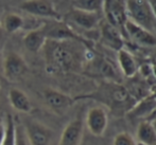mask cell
Wrapping results in <instances>:
<instances>
[{
  "mask_svg": "<svg viewBox=\"0 0 156 145\" xmlns=\"http://www.w3.org/2000/svg\"><path fill=\"white\" fill-rule=\"evenodd\" d=\"M44 48H46L48 64L53 70L68 71L76 66L78 58L67 41L47 40Z\"/></svg>",
  "mask_w": 156,
  "mask_h": 145,
  "instance_id": "6da1fadb",
  "label": "cell"
},
{
  "mask_svg": "<svg viewBox=\"0 0 156 145\" xmlns=\"http://www.w3.org/2000/svg\"><path fill=\"white\" fill-rule=\"evenodd\" d=\"M127 18L144 29L156 33V15L149 0H126Z\"/></svg>",
  "mask_w": 156,
  "mask_h": 145,
  "instance_id": "7a4b0ae2",
  "label": "cell"
},
{
  "mask_svg": "<svg viewBox=\"0 0 156 145\" xmlns=\"http://www.w3.org/2000/svg\"><path fill=\"white\" fill-rule=\"evenodd\" d=\"M47 40L54 41H68V40H76L83 45L89 47V43L85 40L82 36L76 34L67 23L62 22L61 20H53L51 23H47L44 26Z\"/></svg>",
  "mask_w": 156,
  "mask_h": 145,
  "instance_id": "3957f363",
  "label": "cell"
},
{
  "mask_svg": "<svg viewBox=\"0 0 156 145\" xmlns=\"http://www.w3.org/2000/svg\"><path fill=\"white\" fill-rule=\"evenodd\" d=\"M102 9L106 22L118 30H123L127 20L126 0H103Z\"/></svg>",
  "mask_w": 156,
  "mask_h": 145,
  "instance_id": "277c9868",
  "label": "cell"
},
{
  "mask_svg": "<svg viewBox=\"0 0 156 145\" xmlns=\"http://www.w3.org/2000/svg\"><path fill=\"white\" fill-rule=\"evenodd\" d=\"M129 93L123 87L118 85H106L105 87L100 88L96 93L82 96V98H94L106 103L109 106H121L122 104H126L129 102Z\"/></svg>",
  "mask_w": 156,
  "mask_h": 145,
  "instance_id": "5b68a950",
  "label": "cell"
},
{
  "mask_svg": "<svg viewBox=\"0 0 156 145\" xmlns=\"http://www.w3.org/2000/svg\"><path fill=\"white\" fill-rule=\"evenodd\" d=\"M26 136L31 145H49L52 139V130L46 125L34 120H25L23 123Z\"/></svg>",
  "mask_w": 156,
  "mask_h": 145,
  "instance_id": "8992f818",
  "label": "cell"
},
{
  "mask_svg": "<svg viewBox=\"0 0 156 145\" xmlns=\"http://www.w3.org/2000/svg\"><path fill=\"white\" fill-rule=\"evenodd\" d=\"M20 10L33 16L60 20L61 16L50 0H25L19 5Z\"/></svg>",
  "mask_w": 156,
  "mask_h": 145,
  "instance_id": "52a82bcc",
  "label": "cell"
},
{
  "mask_svg": "<svg viewBox=\"0 0 156 145\" xmlns=\"http://www.w3.org/2000/svg\"><path fill=\"white\" fill-rule=\"evenodd\" d=\"M85 124L89 133L94 137H101L105 133L108 126V115L101 106L91 107L86 113Z\"/></svg>",
  "mask_w": 156,
  "mask_h": 145,
  "instance_id": "ba28073f",
  "label": "cell"
},
{
  "mask_svg": "<svg viewBox=\"0 0 156 145\" xmlns=\"http://www.w3.org/2000/svg\"><path fill=\"white\" fill-rule=\"evenodd\" d=\"M28 66L25 59L15 52H10L3 61V73L8 81L17 82L25 76Z\"/></svg>",
  "mask_w": 156,
  "mask_h": 145,
  "instance_id": "9c48e42d",
  "label": "cell"
},
{
  "mask_svg": "<svg viewBox=\"0 0 156 145\" xmlns=\"http://www.w3.org/2000/svg\"><path fill=\"white\" fill-rule=\"evenodd\" d=\"M44 98L48 107L60 115L69 109L76 102L73 98L55 89H46L44 91Z\"/></svg>",
  "mask_w": 156,
  "mask_h": 145,
  "instance_id": "30bf717a",
  "label": "cell"
},
{
  "mask_svg": "<svg viewBox=\"0 0 156 145\" xmlns=\"http://www.w3.org/2000/svg\"><path fill=\"white\" fill-rule=\"evenodd\" d=\"M84 133V121L76 116L70 121L63 129L58 145H80Z\"/></svg>",
  "mask_w": 156,
  "mask_h": 145,
  "instance_id": "8fae6325",
  "label": "cell"
},
{
  "mask_svg": "<svg viewBox=\"0 0 156 145\" xmlns=\"http://www.w3.org/2000/svg\"><path fill=\"white\" fill-rule=\"evenodd\" d=\"M123 30L126 33L127 36L132 40L135 41L136 43H138V45L144 46V47H153V46H156L155 35L153 33H151L150 31L136 25L135 22L129 20V18L125 21Z\"/></svg>",
  "mask_w": 156,
  "mask_h": 145,
  "instance_id": "7c38bea8",
  "label": "cell"
},
{
  "mask_svg": "<svg viewBox=\"0 0 156 145\" xmlns=\"http://www.w3.org/2000/svg\"><path fill=\"white\" fill-rule=\"evenodd\" d=\"M68 18L78 27L84 30H94L100 21L98 13L87 12L79 9H73L72 11H70L68 14Z\"/></svg>",
  "mask_w": 156,
  "mask_h": 145,
  "instance_id": "4fadbf2b",
  "label": "cell"
},
{
  "mask_svg": "<svg viewBox=\"0 0 156 145\" xmlns=\"http://www.w3.org/2000/svg\"><path fill=\"white\" fill-rule=\"evenodd\" d=\"M101 39L103 43L111 49L116 51L123 49L124 41L120 30L116 29L107 22L101 26Z\"/></svg>",
  "mask_w": 156,
  "mask_h": 145,
  "instance_id": "5bb4252c",
  "label": "cell"
},
{
  "mask_svg": "<svg viewBox=\"0 0 156 145\" xmlns=\"http://www.w3.org/2000/svg\"><path fill=\"white\" fill-rule=\"evenodd\" d=\"M46 41H47V37H46L44 28L30 31L23 37V45L26 49L32 53H37L41 51L45 46Z\"/></svg>",
  "mask_w": 156,
  "mask_h": 145,
  "instance_id": "9a60e30c",
  "label": "cell"
},
{
  "mask_svg": "<svg viewBox=\"0 0 156 145\" xmlns=\"http://www.w3.org/2000/svg\"><path fill=\"white\" fill-rule=\"evenodd\" d=\"M156 111V98L155 95H149L144 98L140 103L132 107L129 111V116L132 119H144L151 116Z\"/></svg>",
  "mask_w": 156,
  "mask_h": 145,
  "instance_id": "2e32d148",
  "label": "cell"
},
{
  "mask_svg": "<svg viewBox=\"0 0 156 145\" xmlns=\"http://www.w3.org/2000/svg\"><path fill=\"white\" fill-rule=\"evenodd\" d=\"M9 101L13 108L23 113H29L32 110V104L23 91L13 88L9 92Z\"/></svg>",
  "mask_w": 156,
  "mask_h": 145,
  "instance_id": "e0dca14e",
  "label": "cell"
},
{
  "mask_svg": "<svg viewBox=\"0 0 156 145\" xmlns=\"http://www.w3.org/2000/svg\"><path fill=\"white\" fill-rule=\"evenodd\" d=\"M136 139L138 143L147 145L156 144V128L150 121H141L136 130Z\"/></svg>",
  "mask_w": 156,
  "mask_h": 145,
  "instance_id": "ac0fdd59",
  "label": "cell"
},
{
  "mask_svg": "<svg viewBox=\"0 0 156 145\" xmlns=\"http://www.w3.org/2000/svg\"><path fill=\"white\" fill-rule=\"evenodd\" d=\"M118 64L126 78H133L137 72V64L134 56L124 48L118 51Z\"/></svg>",
  "mask_w": 156,
  "mask_h": 145,
  "instance_id": "d6986e66",
  "label": "cell"
},
{
  "mask_svg": "<svg viewBox=\"0 0 156 145\" xmlns=\"http://www.w3.org/2000/svg\"><path fill=\"white\" fill-rule=\"evenodd\" d=\"M23 27V19L17 14H9L3 19V28L8 33H15Z\"/></svg>",
  "mask_w": 156,
  "mask_h": 145,
  "instance_id": "ffe728a7",
  "label": "cell"
},
{
  "mask_svg": "<svg viewBox=\"0 0 156 145\" xmlns=\"http://www.w3.org/2000/svg\"><path fill=\"white\" fill-rule=\"evenodd\" d=\"M15 125H16V121L14 120L13 116H6L5 136H4L2 145H15Z\"/></svg>",
  "mask_w": 156,
  "mask_h": 145,
  "instance_id": "44dd1931",
  "label": "cell"
},
{
  "mask_svg": "<svg viewBox=\"0 0 156 145\" xmlns=\"http://www.w3.org/2000/svg\"><path fill=\"white\" fill-rule=\"evenodd\" d=\"M102 2L103 0H74V9L98 13L102 8Z\"/></svg>",
  "mask_w": 156,
  "mask_h": 145,
  "instance_id": "7402d4cb",
  "label": "cell"
},
{
  "mask_svg": "<svg viewBox=\"0 0 156 145\" xmlns=\"http://www.w3.org/2000/svg\"><path fill=\"white\" fill-rule=\"evenodd\" d=\"M113 145H137V141L126 131H122L115 136Z\"/></svg>",
  "mask_w": 156,
  "mask_h": 145,
  "instance_id": "603a6c76",
  "label": "cell"
},
{
  "mask_svg": "<svg viewBox=\"0 0 156 145\" xmlns=\"http://www.w3.org/2000/svg\"><path fill=\"white\" fill-rule=\"evenodd\" d=\"M96 67H97L98 72L101 74V75L105 76V78H116V74H115V71H114L113 67H112L111 64H108L107 61L99 60L98 63H97Z\"/></svg>",
  "mask_w": 156,
  "mask_h": 145,
  "instance_id": "cb8c5ba5",
  "label": "cell"
},
{
  "mask_svg": "<svg viewBox=\"0 0 156 145\" xmlns=\"http://www.w3.org/2000/svg\"><path fill=\"white\" fill-rule=\"evenodd\" d=\"M28 142L29 141L27 139L23 124L16 122V125H15V145H29Z\"/></svg>",
  "mask_w": 156,
  "mask_h": 145,
  "instance_id": "d4e9b609",
  "label": "cell"
},
{
  "mask_svg": "<svg viewBox=\"0 0 156 145\" xmlns=\"http://www.w3.org/2000/svg\"><path fill=\"white\" fill-rule=\"evenodd\" d=\"M4 136H5V126L0 123V145H2V143H3Z\"/></svg>",
  "mask_w": 156,
  "mask_h": 145,
  "instance_id": "484cf974",
  "label": "cell"
},
{
  "mask_svg": "<svg viewBox=\"0 0 156 145\" xmlns=\"http://www.w3.org/2000/svg\"><path fill=\"white\" fill-rule=\"evenodd\" d=\"M137 145H147V144H142V143H138V142H137Z\"/></svg>",
  "mask_w": 156,
  "mask_h": 145,
  "instance_id": "4316f807",
  "label": "cell"
},
{
  "mask_svg": "<svg viewBox=\"0 0 156 145\" xmlns=\"http://www.w3.org/2000/svg\"><path fill=\"white\" fill-rule=\"evenodd\" d=\"M0 51H1V39H0Z\"/></svg>",
  "mask_w": 156,
  "mask_h": 145,
  "instance_id": "83f0119b",
  "label": "cell"
}]
</instances>
